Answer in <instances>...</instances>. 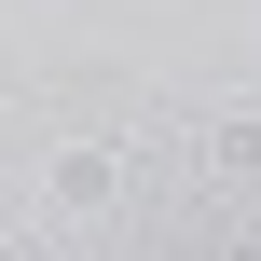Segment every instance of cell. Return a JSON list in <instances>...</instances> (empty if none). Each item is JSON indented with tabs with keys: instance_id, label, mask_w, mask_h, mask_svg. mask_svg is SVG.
I'll return each instance as SVG.
<instances>
[{
	"instance_id": "6da1fadb",
	"label": "cell",
	"mask_w": 261,
	"mask_h": 261,
	"mask_svg": "<svg viewBox=\"0 0 261 261\" xmlns=\"http://www.w3.org/2000/svg\"><path fill=\"white\" fill-rule=\"evenodd\" d=\"M110 193H124V165H110V151H55V206H69V220H83V206H110Z\"/></svg>"
}]
</instances>
